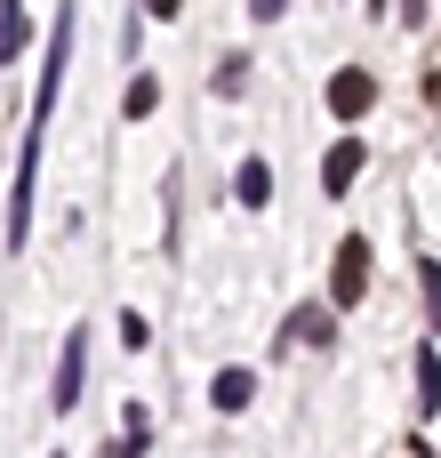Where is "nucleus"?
Instances as JSON below:
<instances>
[{
	"mask_svg": "<svg viewBox=\"0 0 441 458\" xmlns=\"http://www.w3.org/2000/svg\"><path fill=\"white\" fill-rule=\"evenodd\" d=\"M145 8H153V16H161V24H169V16H177V8H185V0H145Z\"/></svg>",
	"mask_w": 441,
	"mask_h": 458,
	"instance_id": "nucleus-16",
	"label": "nucleus"
},
{
	"mask_svg": "<svg viewBox=\"0 0 441 458\" xmlns=\"http://www.w3.org/2000/svg\"><path fill=\"white\" fill-rule=\"evenodd\" d=\"M153 105H161V81H153V72H137V81L121 89V113H129V121H145Z\"/></svg>",
	"mask_w": 441,
	"mask_h": 458,
	"instance_id": "nucleus-13",
	"label": "nucleus"
},
{
	"mask_svg": "<svg viewBox=\"0 0 441 458\" xmlns=\"http://www.w3.org/2000/svg\"><path fill=\"white\" fill-rule=\"evenodd\" d=\"M233 201H241V209H265V201H273V161H265V153H249V161L233 169Z\"/></svg>",
	"mask_w": 441,
	"mask_h": 458,
	"instance_id": "nucleus-5",
	"label": "nucleus"
},
{
	"mask_svg": "<svg viewBox=\"0 0 441 458\" xmlns=\"http://www.w3.org/2000/svg\"><path fill=\"white\" fill-rule=\"evenodd\" d=\"M209 403H217L225 419H233V411H249V403H257V370H241V362H233V370H217V378H209Z\"/></svg>",
	"mask_w": 441,
	"mask_h": 458,
	"instance_id": "nucleus-7",
	"label": "nucleus"
},
{
	"mask_svg": "<svg viewBox=\"0 0 441 458\" xmlns=\"http://www.w3.org/2000/svg\"><path fill=\"white\" fill-rule=\"evenodd\" d=\"M289 338H297V346H329V338H337V306H297L289 330H281V346H289Z\"/></svg>",
	"mask_w": 441,
	"mask_h": 458,
	"instance_id": "nucleus-6",
	"label": "nucleus"
},
{
	"mask_svg": "<svg viewBox=\"0 0 441 458\" xmlns=\"http://www.w3.org/2000/svg\"><path fill=\"white\" fill-rule=\"evenodd\" d=\"M418 298H426V330L441 338V258H418Z\"/></svg>",
	"mask_w": 441,
	"mask_h": 458,
	"instance_id": "nucleus-11",
	"label": "nucleus"
},
{
	"mask_svg": "<svg viewBox=\"0 0 441 458\" xmlns=\"http://www.w3.org/2000/svg\"><path fill=\"white\" fill-rule=\"evenodd\" d=\"M80 386H88V330H64V354H56V394H48V411H80Z\"/></svg>",
	"mask_w": 441,
	"mask_h": 458,
	"instance_id": "nucleus-2",
	"label": "nucleus"
},
{
	"mask_svg": "<svg viewBox=\"0 0 441 458\" xmlns=\"http://www.w3.org/2000/svg\"><path fill=\"white\" fill-rule=\"evenodd\" d=\"M249 16H257V24H281V16H289V0H249Z\"/></svg>",
	"mask_w": 441,
	"mask_h": 458,
	"instance_id": "nucleus-15",
	"label": "nucleus"
},
{
	"mask_svg": "<svg viewBox=\"0 0 441 458\" xmlns=\"http://www.w3.org/2000/svg\"><path fill=\"white\" fill-rule=\"evenodd\" d=\"M370 105H378V72H362V64L329 72V113H337V121H362Z\"/></svg>",
	"mask_w": 441,
	"mask_h": 458,
	"instance_id": "nucleus-4",
	"label": "nucleus"
},
{
	"mask_svg": "<svg viewBox=\"0 0 441 458\" xmlns=\"http://www.w3.org/2000/svg\"><path fill=\"white\" fill-rule=\"evenodd\" d=\"M362 169H370V145H362V137H337V145L321 153V193H329V201H345Z\"/></svg>",
	"mask_w": 441,
	"mask_h": 458,
	"instance_id": "nucleus-3",
	"label": "nucleus"
},
{
	"mask_svg": "<svg viewBox=\"0 0 441 458\" xmlns=\"http://www.w3.org/2000/svg\"><path fill=\"white\" fill-rule=\"evenodd\" d=\"M249 89V56H217V72H209V97H241Z\"/></svg>",
	"mask_w": 441,
	"mask_h": 458,
	"instance_id": "nucleus-12",
	"label": "nucleus"
},
{
	"mask_svg": "<svg viewBox=\"0 0 441 458\" xmlns=\"http://www.w3.org/2000/svg\"><path fill=\"white\" fill-rule=\"evenodd\" d=\"M145 451H153V411L129 403V419H121V451H112V458H145Z\"/></svg>",
	"mask_w": 441,
	"mask_h": 458,
	"instance_id": "nucleus-9",
	"label": "nucleus"
},
{
	"mask_svg": "<svg viewBox=\"0 0 441 458\" xmlns=\"http://www.w3.org/2000/svg\"><path fill=\"white\" fill-rule=\"evenodd\" d=\"M24 32H32V24H24V0H0V56H8V64L24 56Z\"/></svg>",
	"mask_w": 441,
	"mask_h": 458,
	"instance_id": "nucleus-10",
	"label": "nucleus"
},
{
	"mask_svg": "<svg viewBox=\"0 0 441 458\" xmlns=\"http://www.w3.org/2000/svg\"><path fill=\"white\" fill-rule=\"evenodd\" d=\"M418 419H441V354L418 346Z\"/></svg>",
	"mask_w": 441,
	"mask_h": 458,
	"instance_id": "nucleus-8",
	"label": "nucleus"
},
{
	"mask_svg": "<svg viewBox=\"0 0 441 458\" xmlns=\"http://www.w3.org/2000/svg\"><path fill=\"white\" fill-rule=\"evenodd\" d=\"M362 298H370V242L345 233V242L329 250V306L345 314V306H362Z\"/></svg>",
	"mask_w": 441,
	"mask_h": 458,
	"instance_id": "nucleus-1",
	"label": "nucleus"
},
{
	"mask_svg": "<svg viewBox=\"0 0 441 458\" xmlns=\"http://www.w3.org/2000/svg\"><path fill=\"white\" fill-rule=\"evenodd\" d=\"M121 346H153V322L145 314H121Z\"/></svg>",
	"mask_w": 441,
	"mask_h": 458,
	"instance_id": "nucleus-14",
	"label": "nucleus"
},
{
	"mask_svg": "<svg viewBox=\"0 0 441 458\" xmlns=\"http://www.w3.org/2000/svg\"><path fill=\"white\" fill-rule=\"evenodd\" d=\"M418 458H434V451H418Z\"/></svg>",
	"mask_w": 441,
	"mask_h": 458,
	"instance_id": "nucleus-18",
	"label": "nucleus"
},
{
	"mask_svg": "<svg viewBox=\"0 0 441 458\" xmlns=\"http://www.w3.org/2000/svg\"><path fill=\"white\" fill-rule=\"evenodd\" d=\"M370 16H386V0H370Z\"/></svg>",
	"mask_w": 441,
	"mask_h": 458,
	"instance_id": "nucleus-17",
	"label": "nucleus"
}]
</instances>
